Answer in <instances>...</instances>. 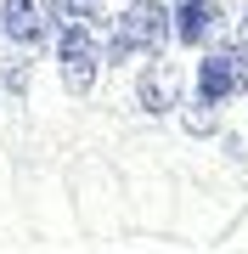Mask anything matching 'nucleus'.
<instances>
[{"label": "nucleus", "mask_w": 248, "mask_h": 254, "mask_svg": "<svg viewBox=\"0 0 248 254\" xmlns=\"http://www.w3.org/2000/svg\"><path fill=\"white\" fill-rule=\"evenodd\" d=\"M56 68H62V85L74 96H91L101 79V46L91 34V23H62L56 28Z\"/></svg>", "instance_id": "1"}, {"label": "nucleus", "mask_w": 248, "mask_h": 254, "mask_svg": "<svg viewBox=\"0 0 248 254\" xmlns=\"http://www.w3.org/2000/svg\"><path fill=\"white\" fill-rule=\"evenodd\" d=\"M119 34L130 40L136 57H164V46L175 40V6L169 0H130L119 17Z\"/></svg>", "instance_id": "2"}, {"label": "nucleus", "mask_w": 248, "mask_h": 254, "mask_svg": "<svg viewBox=\"0 0 248 254\" xmlns=\"http://www.w3.org/2000/svg\"><path fill=\"white\" fill-rule=\"evenodd\" d=\"M192 96H198V102H209V108H220V102L237 96V73H231V51H226V46H209V51L198 57Z\"/></svg>", "instance_id": "3"}, {"label": "nucleus", "mask_w": 248, "mask_h": 254, "mask_svg": "<svg viewBox=\"0 0 248 254\" xmlns=\"http://www.w3.org/2000/svg\"><path fill=\"white\" fill-rule=\"evenodd\" d=\"M0 34L11 46H40L51 34V11L40 0H0Z\"/></svg>", "instance_id": "4"}, {"label": "nucleus", "mask_w": 248, "mask_h": 254, "mask_svg": "<svg viewBox=\"0 0 248 254\" xmlns=\"http://www.w3.org/2000/svg\"><path fill=\"white\" fill-rule=\"evenodd\" d=\"M214 34H220V6L214 0H175V46L203 51Z\"/></svg>", "instance_id": "5"}, {"label": "nucleus", "mask_w": 248, "mask_h": 254, "mask_svg": "<svg viewBox=\"0 0 248 254\" xmlns=\"http://www.w3.org/2000/svg\"><path fill=\"white\" fill-rule=\"evenodd\" d=\"M136 102L147 113H175L181 108V79L164 68V57H147V68H141V79H136Z\"/></svg>", "instance_id": "6"}, {"label": "nucleus", "mask_w": 248, "mask_h": 254, "mask_svg": "<svg viewBox=\"0 0 248 254\" xmlns=\"http://www.w3.org/2000/svg\"><path fill=\"white\" fill-rule=\"evenodd\" d=\"M107 11H101V0H56V23H101Z\"/></svg>", "instance_id": "7"}, {"label": "nucleus", "mask_w": 248, "mask_h": 254, "mask_svg": "<svg viewBox=\"0 0 248 254\" xmlns=\"http://www.w3.org/2000/svg\"><path fill=\"white\" fill-rule=\"evenodd\" d=\"M181 125H186V136H214V108H209V102H198V108L181 113Z\"/></svg>", "instance_id": "8"}, {"label": "nucleus", "mask_w": 248, "mask_h": 254, "mask_svg": "<svg viewBox=\"0 0 248 254\" xmlns=\"http://www.w3.org/2000/svg\"><path fill=\"white\" fill-rule=\"evenodd\" d=\"M226 51H231V73H237V91H248V34L226 40Z\"/></svg>", "instance_id": "9"}, {"label": "nucleus", "mask_w": 248, "mask_h": 254, "mask_svg": "<svg viewBox=\"0 0 248 254\" xmlns=\"http://www.w3.org/2000/svg\"><path fill=\"white\" fill-rule=\"evenodd\" d=\"M0 85H6L11 102H23V91H28V68H6V79H0Z\"/></svg>", "instance_id": "10"}]
</instances>
